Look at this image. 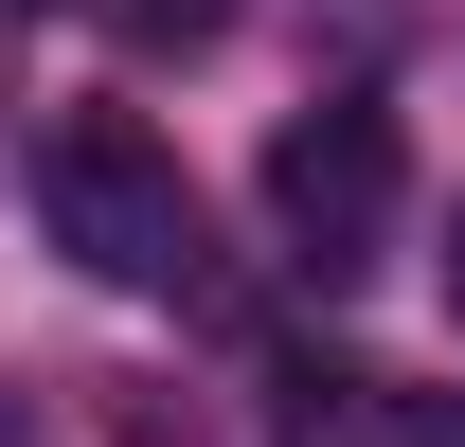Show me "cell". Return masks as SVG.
<instances>
[{
  "mask_svg": "<svg viewBox=\"0 0 465 447\" xmlns=\"http://www.w3.org/2000/svg\"><path fill=\"white\" fill-rule=\"evenodd\" d=\"M36 233L90 286H197V179L143 108H72L36 125Z\"/></svg>",
  "mask_w": 465,
  "mask_h": 447,
  "instance_id": "6da1fadb",
  "label": "cell"
},
{
  "mask_svg": "<svg viewBox=\"0 0 465 447\" xmlns=\"http://www.w3.org/2000/svg\"><path fill=\"white\" fill-rule=\"evenodd\" d=\"M394 197H411V144H394V108H304L287 144H269V233H287L322 286H341V269H376Z\"/></svg>",
  "mask_w": 465,
  "mask_h": 447,
  "instance_id": "7a4b0ae2",
  "label": "cell"
},
{
  "mask_svg": "<svg viewBox=\"0 0 465 447\" xmlns=\"http://www.w3.org/2000/svg\"><path fill=\"white\" fill-rule=\"evenodd\" d=\"M376 447H465V393H394V412H376Z\"/></svg>",
  "mask_w": 465,
  "mask_h": 447,
  "instance_id": "3957f363",
  "label": "cell"
},
{
  "mask_svg": "<svg viewBox=\"0 0 465 447\" xmlns=\"http://www.w3.org/2000/svg\"><path fill=\"white\" fill-rule=\"evenodd\" d=\"M448 269H465V251H448Z\"/></svg>",
  "mask_w": 465,
  "mask_h": 447,
  "instance_id": "277c9868",
  "label": "cell"
}]
</instances>
